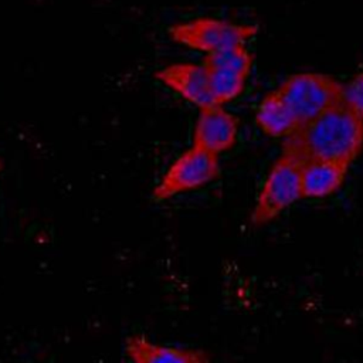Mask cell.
<instances>
[{
  "mask_svg": "<svg viewBox=\"0 0 363 363\" xmlns=\"http://www.w3.org/2000/svg\"><path fill=\"white\" fill-rule=\"evenodd\" d=\"M363 150V119L342 102L298 126L282 140V152L301 163L328 160L352 164Z\"/></svg>",
  "mask_w": 363,
  "mask_h": 363,
  "instance_id": "obj_1",
  "label": "cell"
},
{
  "mask_svg": "<svg viewBox=\"0 0 363 363\" xmlns=\"http://www.w3.org/2000/svg\"><path fill=\"white\" fill-rule=\"evenodd\" d=\"M342 86L336 78L322 72L289 75L275 88L294 113L298 126L318 118L342 102Z\"/></svg>",
  "mask_w": 363,
  "mask_h": 363,
  "instance_id": "obj_2",
  "label": "cell"
},
{
  "mask_svg": "<svg viewBox=\"0 0 363 363\" xmlns=\"http://www.w3.org/2000/svg\"><path fill=\"white\" fill-rule=\"evenodd\" d=\"M301 199V162L281 152L258 193L250 214V223L255 227H262Z\"/></svg>",
  "mask_w": 363,
  "mask_h": 363,
  "instance_id": "obj_3",
  "label": "cell"
},
{
  "mask_svg": "<svg viewBox=\"0 0 363 363\" xmlns=\"http://www.w3.org/2000/svg\"><path fill=\"white\" fill-rule=\"evenodd\" d=\"M257 33V26L214 17H196L176 23L169 28V37L174 43L204 54L245 45Z\"/></svg>",
  "mask_w": 363,
  "mask_h": 363,
  "instance_id": "obj_4",
  "label": "cell"
},
{
  "mask_svg": "<svg viewBox=\"0 0 363 363\" xmlns=\"http://www.w3.org/2000/svg\"><path fill=\"white\" fill-rule=\"evenodd\" d=\"M220 174L217 155L196 146L187 147L163 173L155 186L152 196L157 201L170 200L179 194L197 190Z\"/></svg>",
  "mask_w": 363,
  "mask_h": 363,
  "instance_id": "obj_5",
  "label": "cell"
},
{
  "mask_svg": "<svg viewBox=\"0 0 363 363\" xmlns=\"http://www.w3.org/2000/svg\"><path fill=\"white\" fill-rule=\"evenodd\" d=\"M237 135V116L223 105H213L199 109L191 133V146L220 156L235 145Z\"/></svg>",
  "mask_w": 363,
  "mask_h": 363,
  "instance_id": "obj_6",
  "label": "cell"
},
{
  "mask_svg": "<svg viewBox=\"0 0 363 363\" xmlns=\"http://www.w3.org/2000/svg\"><path fill=\"white\" fill-rule=\"evenodd\" d=\"M155 78L197 109L216 105L210 89L208 71L203 64L173 62L157 69Z\"/></svg>",
  "mask_w": 363,
  "mask_h": 363,
  "instance_id": "obj_7",
  "label": "cell"
},
{
  "mask_svg": "<svg viewBox=\"0 0 363 363\" xmlns=\"http://www.w3.org/2000/svg\"><path fill=\"white\" fill-rule=\"evenodd\" d=\"M349 164L328 160L301 163L302 199H323L336 193L345 183Z\"/></svg>",
  "mask_w": 363,
  "mask_h": 363,
  "instance_id": "obj_8",
  "label": "cell"
},
{
  "mask_svg": "<svg viewBox=\"0 0 363 363\" xmlns=\"http://www.w3.org/2000/svg\"><path fill=\"white\" fill-rule=\"evenodd\" d=\"M126 354L132 363H210L200 350L160 345L139 335L126 340Z\"/></svg>",
  "mask_w": 363,
  "mask_h": 363,
  "instance_id": "obj_9",
  "label": "cell"
},
{
  "mask_svg": "<svg viewBox=\"0 0 363 363\" xmlns=\"http://www.w3.org/2000/svg\"><path fill=\"white\" fill-rule=\"evenodd\" d=\"M258 128L271 138H286L296 128V119L277 89L269 91L255 112Z\"/></svg>",
  "mask_w": 363,
  "mask_h": 363,
  "instance_id": "obj_10",
  "label": "cell"
},
{
  "mask_svg": "<svg viewBox=\"0 0 363 363\" xmlns=\"http://www.w3.org/2000/svg\"><path fill=\"white\" fill-rule=\"evenodd\" d=\"M252 62L254 55L248 51V48L245 45H235L206 54L201 64L207 69L231 71L248 77L252 68Z\"/></svg>",
  "mask_w": 363,
  "mask_h": 363,
  "instance_id": "obj_11",
  "label": "cell"
},
{
  "mask_svg": "<svg viewBox=\"0 0 363 363\" xmlns=\"http://www.w3.org/2000/svg\"><path fill=\"white\" fill-rule=\"evenodd\" d=\"M210 78V89L216 105H225L227 102L240 96L245 88L247 75L231 72L207 69Z\"/></svg>",
  "mask_w": 363,
  "mask_h": 363,
  "instance_id": "obj_12",
  "label": "cell"
},
{
  "mask_svg": "<svg viewBox=\"0 0 363 363\" xmlns=\"http://www.w3.org/2000/svg\"><path fill=\"white\" fill-rule=\"evenodd\" d=\"M342 104L363 119V68L342 86Z\"/></svg>",
  "mask_w": 363,
  "mask_h": 363,
  "instance_id": "obj_13",
  "label": "cell"
},
{
  "mask_svg": "<svg viewBox=\"0 0 363 363\" xmlns=\"http://www.w3.org/2000/svg\"><path fill=\"white\" fill-rule=\"evenodd\" d=\"M0 172H1V160H0Z\"/></svg>",
  "mask_w": 363,
  "mask_h": 363,
  "instance_id": "obj_14",
  "label": "cell"
}]
</instances>
